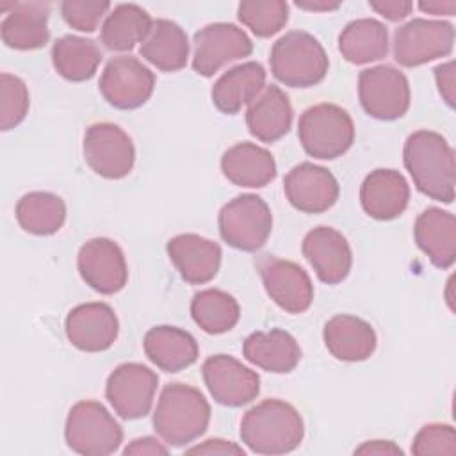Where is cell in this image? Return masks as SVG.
Masks as SVG:
<instances>
[{"mask_svg":"<svg viewBox=\"0 0 456 456\" xmlns=\"http://www.w3.org/2000/svg\"><path fill=\"white\" fill-rule=\"evenodd\" d=\"M338 50L351 64L379 61L388 52V30L374 18L353 20L338 36Z\"/></svg>","mask_w":456,"mask_h":456,"instance_id":"31","label":"cell"},{"mask_svg":"<svg viewBox=\"0 0 456 456\" xmlns=\"http://www.w3.org/2000/svg\"><path fill=\"white\" fill-rule=\"evenodd\" d=\"M305 424L299 411L280 399H264L240 420V440L256 454H287L299 447Z\"/></svg>","mask_w":456,"mask_h":456,"instance_id":"2","label":"cell"},{"mask_svg":"<svg viewBox=\"0 0 456 456\" xmlns=\"http://www.w3.org/2000/svg\"><path fill=\"white\" fill-rule=\"evenodd\" d=\"M191 315L205 333L221 335L235 328L240 317V306L232 294L219 289H205L194 294Z\"/></svg>","mask_w":456,"mask_h":456,"instance_id":"35","label":"cell"},{"mask_svg":"<svg viewBox=\"0 0 456 456\" xmlns=\"http://www.w3.org/2000/svg\"><path fill=\"white\" fill-rule=\"evenodd\" d=\"M265 87V69L260 62L249 61L226 69L212 87V103L223 114H237L249 105Z\"/></svg>","mask_w":456,"mask_h":456,"instance_id":"27","label":"cell"},{"mask_svg":"<svg viewBox=\"0 0 456 456\" xmlns=\"http://www.w3.org/2000/svg\"><path fill=\"white\" fill-rule=\"evenodd\" d=\"M358 96L363 110L381 121L403 118L411 100L406 75L387 64L367 68L360 73Z\"/></svg>","mask_w":456,"mask_h":456,"instance_id":"8","label":"cell"},{"mask_svg":"<svg viewBox=\"0 0 456 456\" xmlns=\"http://www.w3.org/2000/svg\"><path fill=\"white\" fill-rule=\"evenodd\" d=\"M210 422V404L205 395L185 383L162 388L153 413V429L171 447H183L200 438Z\"/></svg>","mask_w":456,"mask_h":456,"instance_id":"3","label":"cell"},{"mask_svg":"<svg viewBox=\"0 0 456 456\" xmlns=\"http://www.w3.org/2000/svg\"><path fill=\"white\" fill-rule=\"evenodd\" d=\"M187 454H242L244 456V449L233 442H228V440H223V438H210V440H205L203 444H198L194 447H189L185 451Z\"/></svg>","mask_w":456,"mask_h":456,"instance_id":"41","label":"cell"},{"mask_svg":"<svg viewBox=\"0 0 456 456\" xmlns=\"http://www.w3.org/2000/svg\"><path fill=\"white\" fill-rule=\"evenodd\" d=\"M253 43L233 23H210L194 34L192 69L201 77H212L223 66L251 55Z\"/></svg>","mask_w":456,"mask_h":456,"instance_id":"13","label":"cell"},{"mask_svg":"<svg viewBox=\"0 0 456 456\" xmlns=\"http://www.w3.org/2000/svg\"><path fill=\"white\" fill-rule=\"evenodd\" d=\"M155 75L139 59L121 55L110 59L100 77V93L109 105L132 110L144 105L153 94Z\"/></svg>","mask_w":456,"mask_h":456,"instance_id":"12","label":"cell"},{"mask_svg":"<svg viewBox=\"0 0 456 456\" xmlns=\"http://www.w3.org/2000/svg\"><path fill=\"white\" fill-rule=\"evenodd\" d=\"M301 251L322 283H340L351 271L353 253L349 242L331 226L310 230L303 239Z\"/></svg>","mask_w":456,"mask_h":456,"instance_id":"19","label":"cell"},{"mask_svg":"<svg viewBox=\"0 0 456 456\" xmlns=\"http://www.w3.org/2000/svg\"><path fill=\"white\" fill-rule=\"evenodd\" d=\"M223 175L239 187H265L276 176V162L269 150L255 142H237L221 157Z\"/></svg>","mask_w":456,"mask_h":456,"instance_id":"28","label":"cell"},{"mask_svg":"<svg viewBox=\"0 0 456 456\" xmlns=\"http://www.w3.org/2000/svg\"><path fill=\"white\" fill-rule=\"evenodd\" d=\"M297 137L310 157L333 160L351 148L354 123L346 109L335 103H317L299 116Z\"/></svg>","mask_w":456,"mask_h":456,"instance_id":"5","label":"cell"},{"mask_svg":"<svg viewBox=\"0 0 456 456\" xmlns=\"http://www.w3.org/2000/svg\"><path fill=\"white\" fill-rule=\"evenodd\" d=\"M77 267L80 278L100 294L119 292L128 280L123 249L107 237H94L78 249Z\"/></svg>","mask_w":456,"mask_h":456,"instance_id":"15","label":"cell"},{"mask_svg":"<svg viewBox=\"0 0 456 456\" xmlns=\"http://www.w3.org/2000/svg\"><path fill=\"white\" fill-rule=\"evenodd\" d=\"M52 62L62 78L84 82L94 77L102 62V50L93 39L68 34L53 43Z\"/></svg>","mask_w":456,"mask_h":456,"instance_id":"33","label":"cell"},{"mask_svg":"<svg viewBox=\"0 0 456 456\" xmlns=\"http://www.w3.org/2000/svg\"><path fill=\"white\" fill-rule=\"evenodd\" d=\"M410 201V185L395 169L370 171L360 187V203L367 216L378 221L399 217Z\"/></svg>","mask_w":456,"mask_h":456,"instance_id":"21","label":"cell"},{"mask_svg":"<svg viewBox=\"0 0 456 456\" xmlns=\"http://www.w3.org/2000/svg\"><path fill=\"white\" fill-rule=\"evenodd\" d=\"M454 46V27L442 20L413 18L394 34V59L404 68H415L445 57Z\"/></svg>","mask_w":456,"mask_h":456,"instance_id":"9","label":"cell"},{"mask_svg":"<svg viewBox=\"0 0 456 456\" xmlns=\"http://www.w3.org/2000/svg\"><path fill=\"white\" fill-rule=\"evenodd\" d=\"M109 9L110 4L100 0H66L61 4L64 21L78 32H94Z\"/></svg>","mask_w":456,"mask_h":456,"instance_id":"38","label":"cell"},{"mask_svg":"<svg viewBox=\"0 0 456 456\" xmlns=\"http://www.w3.org/2000/svg\"><path fill=\"white\" fill-rule=\"evenodd\" d=\"M369 5L370 9H374L378 14H381L390 21L404 20L413 9V4L406 0H381V2H369Z\"/></svg>","mask_w":456,"mask_h":456,"instance_id":"42","label":"cell"},{"mask_svg":"<svg viewBox=\"0 0 456 456\" xmlns=\"http://www.w3.org/2000/svg\"><path fill=\"white\" fill-rule=\"evenodd\" d=\"M296 5L299 9H305V11H317V12H326V11H335L340 7V2H312V0H297Z\"/></svg>","mask_w":456,"mask_h":456,"instance_id":"46","label":"cell"},{"mask_svg":"<svg viewBox=\"0 0 456 456\" xmlns=\"http://www.w3.org/2000/svg\"><path fill=\"white\" fill-rule=\"evenodd\" d=\"M271 73L289 87H312L324 80L330 61L322 45L308 32L290 30L271 48Z\"/></svg>","mask_w":456,"mask_h":456,"instance_id":"4","label":"cell"},{"mask_svg":"<svg viewBox=\"0 0 456 456\" xmlns=\"http://www.w3.org/2000/svg\"><path fill=\"white\" fill-rule=\"evenodd\" d=\"M157 385L159 376L150 367L128 362L109 374L105 397L121 419L134 420L150 413Z\"/></svg>","mask_w":456,"mask_h":456,"instance_id":"11","label":"cell"},{"mask_svg":"<svg viewBox=\"0 0 456 456\" xmlns=\"http://www.w3.org/2000/svg\"><path fill=\"white\" fill-rule=\"evenodd\" d=\"M242 354L262 370L287 374L299 363L301 347L289 331L274 328L251 333L242 344Z\"/></svg>","mask_w":456,"mask_h":456,"instance_id":"24","label":"cell"},{"mask_svg":"<svg viewBox=\"0 0 456 456\" xmlns=\"http://www.w3.org/2000/svg\"><path fill=\"white\" fill-rule=\"evenodd\" d=\"M404 167L415 187L442 203L454 200V150L444 135L433 130L413 132L403 150Z\"/></svg>","mask_w":456,"mask_h":456,"instance_id":"1","label":"cell"},{"mask_svg":"<svg viewBox=\"0 0 456 456\" xmlns=\"http://www.w3.org/2000/svg\"><path fill=\"white\" fill-rule=\"evenodd\" d=\"M239 21L258 37H271L289 20V5L283 0H248L237 9Z\"/></svg>","mask_w":456,"mask_h":456,"instance_id":"36","label":"cell"},{"mask_svg":"<svg viewBox=\"0 0 456 456\" xmlns=\"http://www.w3.org/2000/svg\"><path fill=\"white\" fill-rule=\"evenodd\" d=\"M87 166L107 180L125 178L135 162V148L128 134L114 123H94L84 135Z\"/></svg>","mask_w":456,"mask_h":456,"instance_id":"10","label":"cell"},{"mask_svg":"<svg viewBox=\"0 0 456 456\" xmlns=\"http://www.w3.org/2000/svg\"><path fill=\"white\" fill-rule=\"evenodd\" d=\"M48 16L46 2H18L5 14L0 25L2 41L14 50H36L48 43Z\"/></svg>","mask_w":456,"mask_h":456,"instance_id":"29","label":"cell"},{"mask_svg":"<svg viewBox=\"0 0 456 456\" xmlns=\"http://www.w3.org/2000/svg\"><path fill=\"white\" fill-rule=\"evenodd\" d=\"M420 251L438 269H449L456 260V219L438 207L422 210L413 226Z\"/></svg>","mask_w":456,"mask_h":456,"instance_id":"22","label":"cell"},{"mask_svg":"<svg viewBox=\"0 0 456 456\" xmlns=\"http://www.w3.org/2000/svg\"><path fill=\"white\" fill-rule=\"evenodd\" d=\"M167 256L182 280L191 285L208 283L219 271L221 248L214 240L198 233H180L169 239Z\"/></svg>","mask_w":456,"mask_h":456,"instance_id":"20","label":"cell"},{"mask_svg":"<svg viewBox=\"0 0 456 456\" xmlns=\"http://www.w3.org/2000/svg\"><path fill=\"white\" fill-rule=\"evenodd\" d=\"M246 123L249 134L262 142L281 139L292 125V105L289 96L274 84L265 86L248 105Z\"/></svg>","mask_w":456,"mask_h":456,"instance_id":"25","label":"cell"},{"mask_svg":"<svg viewBox=\"0 0 456 456\" xmlns=\"http://www.w3.org/2000/svg\"><path fill=\"white\" fill-rule=\"evenodd\" d=\"M169 449L167 445H164V442H159L157 438L153 436H142V438H135L132 440L125 449H123V454H137V456H144V454H150V456H157V454H167Z\"/></svg>","mask_w":456,"mask_h":456,"instance_id":"43","label":"cell"},{"mask_svg":"<svg viewBox=\"0 0 456 456\" xmlns=\"http://www.w3.org/2000/svg\"><path fill=\"white\" fill-rule=\"evenodd\" d=\"M201 374L210 395L223 406H244L256 399L260 392L258 374L230 354L208 356L203 362Z\"/></svg>","mask_w":456,"mask_h":456,"instance_id":"14","label":"cell"},{"mask_svg":"<svg viewBox=\"0 0 456 456\" xmlns=\"http://www.w3.org/2000/svg\"><path fill=\"white\" fill-rule=\"evenodd\" d=\"M153 25L151 16L135 4H118L103 20L100 41L114 52H128L142 43Z\"/></svg>","mask_w":456,"mask_h":456,"instance_id":"32","label":"cell"},{"mask_svg":"<svg viewBox=\"0 0 456 456\" xmlns=\"http://www.w3.org/2000/svg\"><path fill=\"white\" fill-rule=\"evenodd\" d=\"M14 214L25 232L32 235H52L66 221V203L53 192L34 191L18 200Z\"/></svg>","mask_w":456,"mask_h":456,"instance_id":"34","label":"cell"},{"mask_svg":"<svg viewBox=\"0 0 456 456\" xmlns=\"http://www.w3.org/2000/svg\"><path fill=\"white\" fill-rule=\"evenodd\" d=\"M30 98L25 82L11 73L0 75V128L4 132L18 126L28 112Z\"/></svg>","mask_w":456,"mask_h":456,"instance_id":"37","label":"cell"},{"mask_svg":"<svg viewBox=\"0 0 456 456\" xmlns=\"http://www.w3.org/2000/svg\"><path fill=\"white\" fill-rule=\"evenodd\" d=\"M326 349L340 362H363L376 351L374 328L349 314L333 315L322 330Z\"/></svg>","mask_w":456,"mask_h":456,"instance_id":"23","label":"cell"},{"mask_svg":"<svg viewBox=\"0 0 456 456\" xmlns=\"http://www.w3.org/2000/svg\"><path fill=\"white\" fill-rule=\"evenodd\" d=\"M139 53L160 71H178L185 68L189 57L187 34L171 20H153L151 30L141 43Z\"/></svg>","mask_w":456,"mask_h":456,"instance_id":"30","label":"cell"},{"mask_svg":"<svg viewBox=\"0 0 456 456\" xmlns=\"http://www.w3.org/2000/svg\"><path fill=\"white\" fill-rule=\"evenodd\" d=\"M258 271L269 297L289 314H303L314 301V285L308 273L296 262L265 255Z\"/></svg>","mask_w":456,"mask_h":456,"instance_id":"16","label":"cell"},{"mask_svg":"<svg viewBox=\"0 0 456 456\" xmlns=\"http://www.w3.org/2000/svg\"><path fill=\"white\" fill-rule=\"evenodd\" d=\"M289 203L305 214H322L330 210L340 194L337 178L322 166L301 162L294 166L283 180Z\"/></svg>","mask_w":456,"mask_h":456,"instance_id":"17","label":"cell"},{"mask_svg":"<svg viewBox=\"0 0 456 456\" xmlns=\"http://www.w3.org/2000/svg\"><path fill=\"white\" fill-rule=\"evenodd\" d=\"M217 226L228 246L240 251H256L271 235L273 214L260 196L240 194L219 210Z\"/></svg>","mask_w":456,"mask_h":456,"instance_id":"7","label":"cell"},{"mask_svg":"<svg viewBox=\"0 0 456 456\" xmlns=\"http://www.w3.org/2000/svg\"><path fill=\"white\" fill-rule=\"evenodd\" d=\"M435 80L438 86V93L442 94L444 102L454 109L456 100V80H454V61L438 64L435 68Z\"/></svg>","mask_w":456,"mask_h":456,"instance_id":"40","label":"cell"},{"mask_svg":"<svg viewBox=\"0 0 456 456\" xmlns=\"http://www.w3.org/2000/svg\"><path fill=\"white\" fill-rule=\"evenodd\" d=\"M66 337L80 351L100 353L109 349L119 333V321L107 303H82L69 310Z\"/></svg>","mask_w":456,"mask_h":456,"instance_id":"18","label":"cell"},{"mask_svg":"<svg viewBox=\"0 0 456 456\" xmlns=\"http://www.w3.org/2000/svg\"><path fill=\"white\" fill-rule=\"evenodd\" d=\"M354 454H379V456H401L403 449L390 440H369L354 449Z\"/></svg>","mask_w":456,"mask_h":456,"instance_id":"44","label":"cell"},{"mask_svg":"<svg viewBox=\"0 0 456 456\" xmlns=\"http://www.w3.org/2000/svg\"><path fill=\"white\" fill-rule=\"evenodd\" d=\"M64 438L68 447L78 454L107 456L119 449L123 429L103 404L78 401L68 413Z\"/></svg>","mask_w":456,"mask_h":456,"instance_id":"6","label":"cell"},{"mask_svg":"<svg viewBox=\"0 0 456 456\" xmlns=\"http://www.w3.org/2000/svg\"><path fill=\"white\" fill-rule=\"evenodd\" d=\"M419 9L428 14L435 16H454L456 12V2L454 0H429V2H420Z\"/></svg>","mask_w":456,"mask_h":456,"instance_id":"45","label":"cell"},{"mask_svg":"<svg viewBox=\"0 0 456 456\" xmlns=\"http://www.w3.org/2000/svg\"><path fill=\"white\" fill-rule=\"evenodd\" d=\"M411 452L417 456L456 454V431L449 424H428L413 438Z\"/></svg>","mask_w":456,"mask_h":456,"instance_id":"39","label":"cell"},{"mask_svg":"<svg viewBox=\"0 0 456 456\" xmlns=\"http://www.w3.org/2000/svg\"><path fill=\"white\" fill-rule=\"evenodd\" d=\"M142 347L153 365L166 372H178L191 367L200 354L194 337L176 326H155L146 331Z\"/></svg>","mask_w":456,"mask_h":456,"instance_id":"26","label":"cell"}]
</instances>
